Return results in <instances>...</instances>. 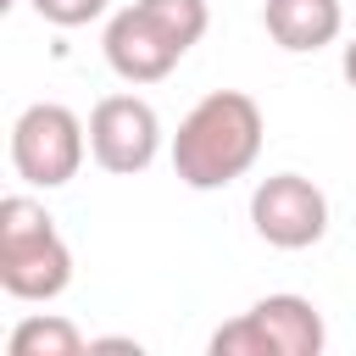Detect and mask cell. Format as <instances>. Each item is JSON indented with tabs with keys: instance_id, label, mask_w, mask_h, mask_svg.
I'll return each instance as SVG.
<instances>
[{
	"instance_id": "cell-8",
	"label": "cell",
	"mask_w": 356,
	"mask_h": 356,
	"mask_svg": "<svg viewBox=\"0 0 356 356\" xmlns=\"http://www.w3.org/2000/svg\"><path fill=\"white\" fill-rule=\"evenodd\" d=\"M261 28L273 33L278 50L306 56V50H323V44L339 39L345 6L339 0H267L261 6Z\"/></svg>"
},
{
	"instance_id": "cell-3",
	"label": "cell",
	"mask_w": 356,
	"mask_h": 356,
	"mask_svg": "<svg viewBox=\"0 0 356 356\" xmlns=\"http://www.w3.org/2000/svg\"><path fill=\"white\" fill-rule=\"evenodd\" d=\"M89 156V122L61 100H33L11 122V172L28 189H61Z\"/></svg>"
},
{
	"instance_id": "cell-12",
	"label": "cell",
	"mask_w": 356,
	"mask_h": 356,
	"mask_svg": "<svg viewBox=\"0 0 356 356\" xmlns=\"http://www.w3.org/2000/svg\"><path fill=\"white\" fill-rule=\"evenodd\" d=\"M89 350H128V356H139V339H89Z\"/></svg>"
},
{
	"instance_id": "cell-1",
	"label": "cell",
	"mask_w": 356,
	"mask_h": 356,
	"mask_svg": "<svg viewBox=\"0 0 356 356\" xmlns=\"http://www.w3.org/2000/svg\"><path fill=\"white\" fill-rule=\"evenodd\" d=\"M261 139H267L261 106L245 89H211L189 106V117L172 134V172L195 195L228 189L234 178H245L256 167Z\"/></svg>"
},
{
	"instance_id": "cell-13",
	"label": "cell",
	"mask_w": 356,
	"mask_h": 356,
	"mask_svg": "<svg viewBox=\"0 0 356 356\" xmlns=\"http://www.w3.org/2000/svg\"><path fill=\"white\" fill-rule=\"evenodd\" d=\"M339 72H345V83H350V89H356V39H350V44H345V56H339Z\"/></svg>"
},
{
	"instance_id": "cell-6",
	"label": "cell",
	"mask_w": 356,
	"mask_h": 356,
	"mask_svg": "<svg viewBox=\"0 0 356 356\" xmlns=\"http://www.w3.org/2000/svg\"><path fill=\"white\" fill-rule=\"evenodd\" d=\"M250 222L273 250H312L328 234V195L306 172H273L250 189Z\"/></svg>"
},
{
	"instance_id": "cell-7",
	"label": "cell",
	"mask_w": 356,
	"mask_h": 356,
	"mask_svg": "<svg viewBox=\"0 0 356 356\" xmlns=\"http://www.w3.org/2000/svg\"><path fill=\"white\" fill-rule=\"evenodd\" d=\"M100 50H106V67L122 78V83H161L178 61H184V50L145 17V6L134 0V6H122L111 22H106V39H100Z\"/></svg>"
},
{
	"instance_id": "cell-5",
	"label": "cell",
	"mask_w": 356,
	"mask_h": 356,
	"mask_svg": "<svg viewBox=\"0 0 356 356\" xmlns=\"http://www.w3.org/2000/svg\"><path fill=\"white\" fill-rule=\"evenodd\" d=\"M89 156L100 172L134 178L161 156V117L145 95H106L89 111Z\"/></svg>"
},
{
	"instance_id": "cell-4",
	"label": "cell",
	"mask_w": 356,
	"mask_h": 356,
	"mask_svg": "<svg viewBox=\"0 0 356 356\" xmlns=\"http://www.w3.org/2000/svg\"><path fill=\"white\" fill-rule=\"evenodd\" d=\"M323 345L328 328L306 295H261L245 317L211 334V356H317Z\"/></svg>"
},
{
	"instance_id": "cell-2",
	"label": "cell",
	"mask_w": 356,
	"mask_h": 356,
	"mask_svg": "<svg viewBox=\"0 0 356 356\" xmlns=\"http://www.w3.org/2000/svg\"><path fill=\"white\" fill-rule=\"evenodd\" d=\"M72 284V250L33 195L0 200V289L11 300H56Z\"/></svg>"
},
{
	"instance_id": "cell-10",
	"label": "cell",
	"mask_w": 356,
	"mask_h": 356,
	"mask_svg": "<svg viewBox=\"0 0 356 356\" xmlns=\"http://www.w3.org/2000/svg\"><path fill=\"white\" fill-rule=\"evenodd\" d=\"M145 6V17L189 56V44H200L206 39V28H211V6L206 0H139Z\"/></svg>"
},
{
	"instance_id": "cell-9",
	"label": "cell",
	"mask_w": 356,
	"mask_h": 356,
	"mask_svg": "<svg viewBox=\"0 0 356 356\" xmlns=\"http://www.w3.org/2000/svg\"><path fill=\"white\" fill-rule=\"evenodd\" d=\"M6 350H11V356H78V350H89V339H83L78 323H67L61 312H33V317H22V323L11 328Z\"/></svg>"
},
{
	"instance_id": "cell-11",
	"label": "cell",
	"mask_w": 356,
	"mask_h": 356,
	"mask_svg": "<svg viewBox=\"0 0 356 356\" xmlns=\"http://www.w3.org/2000/svg\"><path fill=\"white\" fill-rule=\"evenodd\" d=\"M106 6H111V0H33V11H39L50 28H83V22H95Z\"/></svg>"
}]
</instances>
